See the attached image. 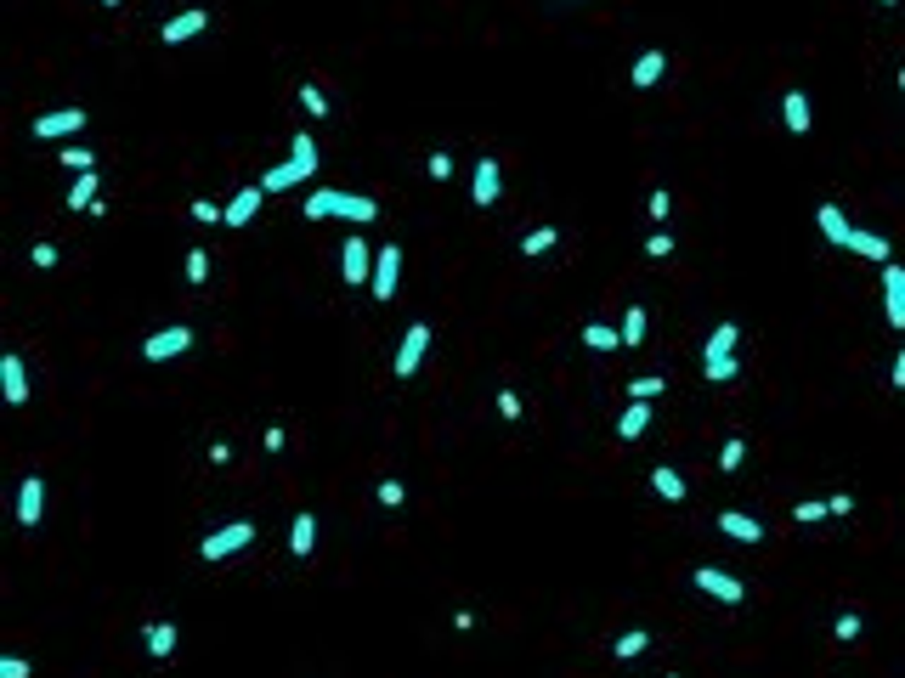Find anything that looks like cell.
Segmentation results:
<instances>
[{
  "label": "cell",
  "instance_id": "6da1fadb",
  "mask_svg": "<svg viewBox=\"0 0 905 678\" xmlns=\"http://www.w3.org/2000/svg\"><path fill=\"white\" fill-rule=\"evenodd\" d=\"M312 176H317V136L295 130L289 136V159L272 164L266 176H260V187H266V198H278V193H295L300 181H312Z\"/></svg>",
  "mask_w": 905,
  "mask_h": 678
},
{
  "label": "cell",
  "instance_id": "7a4b0ae2",
  "mask_svg": "<svg viewBox=\"0 0 905 678\" xmlns=\"http://www.w3.org/2000/svg\"><path fill=\"white\" fill-rule=\"evenodd\" d=\"M300 215H306V221H329V215H340V221H351V226H368V221H379V204H374V198H362V193L317 187L300 204Z\"/></svg>",
  "mask_w": 905,
  "mask_h": 678
},
{
  "label": "cell",
  "instance_id": "3957f363",
  "mask_svg": "<svg viewBox=\"0 0 905 678\" xmlns=\"http://www.w3.org/2000/svg\"><path fill=\"white\" fill-rule=\"evenodd\" d=\"M735 345H742V328H735V322H718V328L708 334V351H702V379L708 384H735V374H742Z\"/></svg>",
  "mask_w": 905,
  "mask_h": 678
},
{
  "label": "cell",
  "instance_id": "277c9868",
  "mask_svg": "<svg viewBox=\"0 0 905 678\" xmlns=\"http://www.w3.org/2000/svg\"><path fill=\"white\" fill-rule=\"evenodd\" d=\"M374 260H379V249H374L362 233H351V238L340 243V277H345V288H368V283H374Z\"/></svg>",
  "mask_w": 905,
  "mask_h": 678
},
{
  "label": "cell",
  "instance_id": "5b68a950",
  "mask_svg": "<svg viewBox=\"0 0 905 678\" xmlns=\"http://www.w3.org/2000/svg\"><path fill=\"white\" fill-rule=\"evenodd\" d=\"M255 543V520H226L221 532H210L204 543H198V554H204L210 565H221V560H233V554H243Z\"/></svg>",
  "mask_w": 905,
  "mask_h": 678
},
{
  "label": "cell",
  "instance_id": "8992f818",
  "mask_svg": "<svg viewBox=\"0 0 905 678\" xmlns=\"http://www.w3.org/2000/svg\"><path fill=\"white\" fill-rule=\"evenodd\" d=\"M193 328L187 322H171V328H159V334H147L142 339V362H171V357H187L193 351Z\"/></svg>",
  "mask_w": 905,
  "mask_h": 678
},
{
  "label": "cell",
  "instance_id": "52a82bcc",
  "mask_svg": "<svg viewBox=\"0 0 905 678\" xmlns=\"http://www.w3.org/2000/svg\"><path fill=\"white\" fill-rule=\"evenodd\" d=\"M690 582H696L702 594H713L718 605H742V599H747V582L735 577V572H718V565H696Z\"/></svg>",
  "mask_w": 905,
  "mask_h": 678
},
{
  "label": "cell",
  "instance_id": "ba28073f",
  "mask_svg": "<svg viewBox=\"0 0 905 678\" xmlns=\"http://www.w3.org/2000/svg\"><path fill=\"white\" fill-rule=\"evenodd\" d=\"M425 351H431V322H408L402 345H396L391 374H396V379H413V374H419V362H425Z\"/></svg>",
  "mask_w": 905,
  "mask_h": 678
},
{
  "label": "cell",
  "instance_id": "9c48e42d",
  "mask_svg": "<svg viewBox=\"0 0 905 678\" xmlns=\"http://www.w3.org/2000/svg\"><path fill=\"white\" fill-rule=\"evenodd\" d=\"M396 283H402V249H396V243H379V260H374V283H368V295L385 305V300H396Z\"/></svg>",
  "mask_w": 905,
  "mask_h": 678
},
{
  "label": "cell",
  "instance_id": "30bf717a",
  "mask_svg": "<svg viewBox=\"0 0 905 678\" xmlns=\"http://www.w3.org/2000/svg\"><path fill=\"white\" fill-rule=\"evenodd\" d=\"M85 119H91L85 107H57V114H40L28 130H35L40 142H68V136H80V130H85Z\"/></svg>",
  "mask_w": 905,
  "mask_h": 678
},
{
  "label": "cell",
  "instance_id": "8fae6325",
  "mask_svg": "<svg viewBox=\"0 0 905 678\" xmlns=\"http://www.w3.org/2000/svg\"><path fill=\"white\" fill-rule=\"evenodd\" d=\"M498 193H504V170H498V159H475V176H470V204H475V209H493V204H498Z\"/></svg>",
  "mask_w": 905,
  "mask_h": 678
},
{
  "label": "cell",
  "instance_id": "7c38bea8",
  "mask_svg": "<svg viewBox=\"0 0 905 678\" xmlns=\"http://www.w3.org/2000/svg\"><path fill=\"white\" fill-rule=\"evenodd\" d=\"M883 311H888V328L905 334V266L900 260L883 266Z\"/></svg>",
  "mask_w": 905,
  "mask_h": 678
},
{
  "label": "cell",
  "instance_id": "4fadbf2b",
  "mask_svg": "<svg viewBox=\"0 0 905 678\" xmlns=\"http://www.w3.org/2000/svg\"><path fill=\"white\" fill-rule=\"evenodd\" d=\"M204 28H210V12H204V6H187V12H176V18L159 28V40H164V45H181V40H198Z\"/></svg>",
  "mask_w": 905,
  "mask_h": 678
},
{
  "label": "cell",
  "instance_id": "5bb4252c",
  "mask_svg": "<svg viewBox=\"0 0 905 678\" xmlns=\"http://www.w3.org/2000/svg\"><path fill=\"white\" fill-rule=\"evenodd\" d=\"M0 396H6L12 407L28 402V367H23L18 351H6V357H0Z\"/></svg>",
  "mask_w": 905,
  "mask_h": 678
},
{
  "label": "cell",
  "instance_id": "9a60e30c",
  "mask_svg": "<svg viewBox=\"0 0 905 678\" xmlns=\"http://www.w3.org/2000/svg\"><path fill=\"white\" fill-rule=\"evenodd\" d=\"M40 515H45V481L23 475L18 481V526H40Z\"/></svg>",
  "mask_w": 905,
  "mask_h": 678
},
{
  "label": "cell",
  "instance_id": "2e32d148",
  "mask_svg": "<svg viewBox=\"0 0 905 678\" xmlns=\"http://www.w3.org/2000/svg\"><path fill=\"white\" fill-rule=\"evenodd\" d=\"M260 204H266V187H260V181L238 187V193H233V204H226V226H250L255 215H260Z\"/></svg>",
  "mask_w": 905,
  "mask_h": 678
},
{
  "label": "cell",
  "instance_id": "e0dca14e",
  "mask_svg": "<svg viewBox=\"0 0 905 678\" xmlns=\"http://www.w3.org/2000/svg\"><path fill=\"white\" fill-rule=\"evenodd\" d=\"M668 74V51L663 45H651V51H639L634 57V68H628V80H634V91H651L656 80Z\"/></svg>",
  "mask_w": 905,
  "mask_h": 678
},
{
  "label": "cell",
  "instance_id": "ac0fdd59",
  "mask_svg": "<svg viewBox=\"0 0 905 678\" xmlns=\"http://www.w3.org/2000/svg\"><path fill=\"white\" fill-rule=\"evenodd\" d=\"M815 226H821V238L832 243V249H849L854 226H849V215H843L838 204H821V209H815Z\"/></svg>",
  "mask_w": 905,
  "mask_h": 678
},
{
  "label": "cell",
  "instance_id": "d6986e66",
  "mask_svg": "<svg viewBox=\"0 0 905 678\" xmlns=\"http://www.w3.org/2000/svg\"><path fill=\"white\" fill-rule=\"evenodd\" d=\"M713 520H718V532H725V537H735V543H764V526L753 515H742V508H718Z\"/></svg>",
  "mask_w": 905,
  "mask_h": 678
},
{
  "label": "cell",
  "instance_id": "ffe728a7",
  "mask_svg": "<svg viewBox=\"0 0 905 678\" xmlns=\"http://www.w3.org/2000/svg\"><path fill=\"white\" fill-rule=\"evenodd\" d=\"M849 255H861V260H877V266H888V260H894V243H888L883 233H866V226H854V238H849Z\"/></svg>",
  "mask_w": 905,
  "mask_h": 678
},
{
  "label": "cell",
  "instance_id": "44dd1931",
  "mask_svg": "<svg viewBox=\"0 0 905 678\" xmlns=\"http://www.w3.org/2000/svg\"><path fill=\"white\" fill-rule=\"evenodd\" d=\"M312 548H317V515H312V508H300V515L289 520V554H295V560H306Z\"/></svg>",
  "mask_w": 905,
  "mask_h": 678
},
{
  "label": "cell",
  "instance_id": "7402d4cb",
  "mask_svg": "<svg viewBox=\"0 0 905 678\" xmlns=\"http://www.w3.org/2000/svg\"><path fill=\"white\" fill-rule=\"evenodd\" d=\"M781 119H787V130H792V136H809L815 114H809V97H804V91H787V97H781Z\"/></svg>",
  "mask_w": 905,
  "mask_h": 678
},
{
  "label": "cell",
  "instance_id": "603a6c76",
  "mask_svg": "<svg viewBox=\"0 0 905 678\" xmlns=\"http://www.w3.org/2000/svg\"><path fill=\"white\" fill-rule=\"evenodd\" d=\"M651 492H656V498H668V503H685V498H690L685 475H679V469H668V464H656V469H651Z\"/></svg>",
  "mask_w": 905,
  "mask_h": 678
},
{
  "label": "cell",
  "instance_id": "cb8c5ba5",
  "mask_svg": "<svg viewBox=\"0 0 905 678\" xmlns=\"http://www.w3.org/2000/svg\"><path fill=\"white\" fill-rule=\"evenodd\" d=\"M142 644H147L153 661H171V656H176V622H147Z\"/></svg>",
  "mask_w": 905,
  "mask_h": 678
},
{
  "label": "cell",
  "instance_id": "d4e9b609",
  "mask_svg": "<svg viewBox=\"0 0 905 678\" xmlns=\"http://www.w3.org/2000/svg\"><path fill=\"white\" fill-rule=\"evenodd\" d=\"M97 204H102L97 170H85V176H74V187H68V204H63V209H97Z\"/></svg>",
  "mask_w": 905,
  "mask_h": 678
},
{
  "label": "cell",
  "instance_id": "484cf974",
  "mask_svg": "<svg viewBox=\"0 0 905 678\" xmlns=\"http://www.w3.org/2000/svg\"><path fill=\"white\" fill-rule=\"evenodd\" d=\"M646 430H651V402H628V413L617 419V436H623V441H639Z\"/></svg>",
  "mask_w": 905,
  "mask_h": 678
},
{
  "label": "cell",
  "instance_id": "4316f807",
  "mask_svg": "<svg viewBox=\"0 0 905 678\" xmlns=\"http://www.w3.org/2000/svg\"><path fill=\"white\" fill-rule=\"evenodd\" d=\"M617 328H623V345H646V334H651V317H646V305H628Z\"/></svg>",
  "mask_w": 905,
  "mask_h": 678
},
{
  "label": "cell",
  "instance_id": "83f0119b",
  "mask_svg": "<svg viewBox=\"0 0 905 678\" xmlns=\"http://www.w3.org/2000/svg\"><path fill=\"white\" fill-rule=\"evenodd\" d=\"M583 345L606 357V351H617V345H623V328H611V322H589V328H583Z\"/></svg>",
  "mask_w": 905,
  "mask_h": 678
},
{
  "label": "cell",
  "instance_id": "f1b7e54d",
  "mask_svg": "<svg viewBox=\"0 0 905 678\" xmlns=\"http://www.w3.org/2000/svg\"><path fill=\"white\" fill-rule=\"evenodd\" d=\"M555 243H560V233H555V226H532V233L520 238V255H527V260H544L549 249H555Z\"/></svg>",
  "mask_w": 905,
  "mask_h": 678
},
{
  "label": "cell",
  "instance_id": "f546056e",
  "mask_svg": "<svg viewBox=\"0 0 905 678\" xmlns=\"http://www.w3.org/2000/svg\"><path fill=\"white\" fill-rule=\"evenodd\" d=\"M646 650H651V634H646V627H634V634H617V644H611V656H617V661H639Z\"/></svg>",
  "mask_w": 905,
  "mask_h": 678
},
{
  "label": "cell",
  "instance_id": "4dcf8cb0",
  "mask_svg": "<svg viewBox=\"0 0 905 678\" xmlns=\"http://www.w3.org/2000/svg\"><path fill=\"white\" fill-rule=\"evenodd\" d=\"M663 390H668V379H663V374H639V379H628V402H656Z\"/></svg>",
  "mask_w": 905,
  "mask_h": 678
},
{
  "label": "cell",
  "instance_id": "1f68e13d",
  "mask_svg": "<svg viewBox=\"0 0 905 678\" xmlns=\"http://www.w3.org/2000/svg\"><path fill=\"white\" fill-rule=\"evenodd\" d=\"M826 515H832V508H826V498H804V503H792V520H798V526H821Z\"/></svg>",
  "mask_w": 905,
  "mask_h": 678
},
{
  "label": "cell",
  "instance_id": "d6a6232c",
  "mask_svg": "<svg viewBox=\"0 0 905 678\" xmlns=\"http://www.w3.org/2000/svg\"><path fill=\"white\" fill-rule=\"evenodd\" d=\"M646 215H651L656 226H668V215H673V193H668V187H656V193L646 198Z\"/></svg>",
  "mask_w": 905,
  "mask_h": 678
},
{
  "label": "cell",
  "instance_id": "836d02e7",
  "mask_svg": "<svg viewBox=\"0 0 905 678\" xmlns=\"http://www.w3.org/2000/svg\"><path fill=\"white\" fill-rule=\"evenodd\" d=\"M742 458H747V441H742V436H730L725 446H718V469H725V475L742 469Z\"/></svg>",
  "mask_w": 905,
  "mask_h": 678
},
{
  "label": "cell",
  "instance_id": "e575fe53",
  "mask_svg": "<svg viewBox=\"0 0 905 678\" xmlns=\"http://www.w3.org/2000/svg\"><path fill=\"white\" fill-rule=\"evenodd\" d=\"M193 221H204V226H226V209H221V204H210V198H193Z\"/></svg>",
  "mask_w": 905,
  "mask_h": 678
},
{
  "label": "cell",
  "instance_id": "d590c367",
  "mask_svg": "<svg viewBox=\"0 0 905 678\" xmlns=\"http://www.w3.org/2000/svg\"><path fill=\"white\" fill-rule=\"evenodd\" d=\"M63 164L74 170V176H85V170H97V153L91 147H63Z\"/></svg>",
  "mask_w": 905,
  "mask_h": 678
},
{
  "label": "cell",
  "instance_id": "8d00e7d4",
  "mask_svg": "<svg viewBox=\"0 0 905 678\" xmlns=\"http://www.w3.org/2000/svg\"><path fill=\"white\" fill-rule=\"evenodd\" d=\"M300 107H306V114H317V119H329V97L317 85H300Z\"/></svg>",
  "mask_w": 905,
  "mask_h": 678
},
{
  "label": "cell",
  "instance_id": "74e56055",
  "mask_svg": "<svg viewBox=\"0 0 905 678\" xmlns=\"http://www.w3.org/2000/svg\"><path fill=\"white\" fill-rule=\"evenodd\" d=\"M28 260H35V266H40V272H52V266H57V260H63V249H57V243H45V238H40V243H35V249H28Z\"/></svg>",
  "mask_w": 905,
  "mask_h": 678
},
{
  "label": "cell",
  "instance_id": "f35d334b",
  "mask_svg": "<svg viewBox=\"0 0 905 678\" xmlns=\"http://www.w3.org/2000/svg\"><path fill=\"white\" fill-rule=\"evenodd\" d=\"M832 634H838L843 644H849V639H861V611H843L838 622H832Z\"/></svg>",
  "mask_w": 905,
  "mask_h": 678
},
{
  "label": "cell",
  "instance_id": "ab89813d",
  "mask_svg": "<svg viewBox=\"0 0 905 678\" xmlns=\"http://www.w3.org/2000/svg\"><path fill=\"white\" fill-rule=\"evenodd\" d=\"M204 277H210V255H204V249H187V283L198 288Z\"/></svg>",
  "mask_w": 905,
  "mask_h": 678
},
{
  "label": "cell",
  "instance_id": "60d3db41",
  "mask_svg": "<svg viewBox=\"0 0 905 678\" xmlns=\"http://www.w3.org/2000/svg\"><path fill=\"white\" fill-rule=\"evenodd\" d=\"M425 176H431V181H448V176H453V153H431V159H425Z\"/></svg>",
  "mask_w": 905,
  "mask_h": 678
},
{
  "label": "cell",
  "instance_id": "b9f144b4",
  "mask_svg": "<svg viewBox=\"0 0 905 678\" xmlns=\"http://www.w3.org/2000/svg\"><path fill=\"white\" fill-rule=\"evenodd\" d=\"M374 498L385 503V508H402V498H408V486H402V481H379V492H374Z\"/></svg>",
  "mask_w": 905,
  "mask_h": 678
},
{
  "label": "cell",
  "instance_id": "7bdbcfd3",
  "mask_svg": "<svg viewBox=\"0 0 905 678\" xmlns=\"http://www.w3.org/2000/svg\"><path fill=\"white\" fill-rule=\"evenodd\" d=\"M646 255H651V260H668V255H673V238L663 233V226H656V233L646 238Z\"/></svg>",
  "mask_w": 905,
  "mask_h": 678
},
{
  "label": "cell",
  "instance_id": "ee69618b",
  "mask_svg": "<svg viewBox=\"0 0 905 678\" xmlns=\"http://www.w3.org/2000/svg\"><path fill=\"white\" fill-rule=\"evenodd\" d=\"M0 678H28V661L23 656H0Z\"/></svg>",
  "mask_w": 905,
  "mask_h": 678
},
{
  "label": "cell",
  "instance_id": "f6af8a7d",
  "mask_svg": "<svg viewBox=\"0 0 905 678\" xmlns=\"http://www.w3.org/2000/svg\"><path fill=\"white\" fill-rule=\"evenodd\" d=\"M260 446H266V453H283V446H289V436H283L278 424H272V430H260Z\"/></svg>",
  "mask_w": 905,
  "mask_h": 678
},
{
  "label": "cell",
  "instance_id": "bcb514c9",
  "mask_svg": "<svg viewBox=\"0 0 905 678\" xmlns=\"http://www.w3.org/2000/svg\"><path fill=\"white\" fill-rule=\"evenodd\" d=\"M826 508L843 520V515H854V498H849V492H832V498H826Z\"/></svg>",
  "mask_w": 905,
  "mask_h": 678
},
{
  "label": "cell",
  "instance_id": "7dc6e473",
  "mask_svg": "<svg viewBox=\"0 0 905 678\" xmlns=\"http://www.w3.org/2000/svg\"><path fill=\"white\" fill-rule=\"evenodd\" d=\"M498 413H504V419H520V396H515V390H498Z\"/></svg>",
  "mask_w": 905,
  "mask_h": 678
},
{
  "label": "cell",
  "instance_id": "c3c4849f",
  "mask_svg": "<svg viewBox=\"0 0 905 678\" xmlns=\"http://www.w3.org/2000/svg\"><path fill=\"white\" fill-rule=\"evenodd\" d=\"M210 464H233V441H216V446H210Z\"/></svg>",
  "mask_w": 905,
  "mask_h": 678
},
{
  "label": "cell",
  "instance_id": "681fc988",
  "mask_svg": "<svg viewBox=\"0 0 905 678\" xmlns=\"http://www.w3.org/2000/svg\"><path fill=\"white\" fill-rule=\"evenodd\" d=\"M888 384H894V390H905V345H900V357H894V374H888Z\"/></svg>",
  "mask_w": 905,
  "mask_h": 678
},
{
  "label": "cell",
  "instance_id": "f907efd6",
  "mask_svg": "<svg viewBox=\"0 0 905 678\" xmlns=\"http://www.w3.org/2000/svg\"><path fill=\"white\" fill-rule=\"evenodd\" d=\"M900 91H905V68H900Z\"/></svg>",
  "mask_w": 905,
  "mask_h": 678
},
{
  "label": "cell",
  "instance_id": "816d5d0a",
  "mask_svg": "<svg viewBox=\"0 0 905 678\" xmlns=\"http://www.w3.org/2000/svg\"><path fill=\"white\" fill-rule=\"evenodd\" d=\"M102 6H119V0H102Z\"/></svg>",
  "mask_w": 905,
  "mask_h": 678
},
{
  "label": "cell",
  "instance_id": "f5cc1de1",
  "mask_svg": "<svg viewBox=\"0 0 905 678\" xmlns=\"http://www.w3.org/2000/svg\"><path fill=\"white\" fill-rule=\"evenodd\" d=\"M883 6H894V0H883Z\"/></svg>",
  "mask_w": 905,
  "mask_h": 678
},
{
  "label": "cell",
  "instance_id": "db71d44e",
  "mask_svg": "<svg viewBox=\"0 0 905 678\" xmlns=\"http://www.w3.org/2000/svg\"><path fill=\"white\" fill-rule=\"evenodd\" d=\"M668 678H679V673H668Z\"/></svg>",
  "mask_w": 905,
  "mask_h": 678
}]
</instances>
